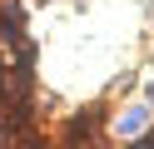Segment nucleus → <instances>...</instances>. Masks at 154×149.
I'll return each mask as SVG.
<instances>
[{
  "label": "nucleus",
  "mask_w": 154,
  "mask_h": 149,
  "mask_svg": "<svg viewBox=\"0 0 154 149\" xmlns=\"http://www.w3.org/2000/svg\"><path fill=\"white\" fill-rule=\"evenodd\" d=\"M100 124H104V104L80 109V114H70V119H65L60 144H65V149H90V144H94V134H100Z\"/></svg>",
  "instance_id": "nucleus-1"
},
{
  "label": "nucleus",
  "mask_w": 154,
  "mask_h": 149,
  "mask_svg": "<svg viewBox=\"0 0 154 149\" xmlns=\"http://www.w3.org/2000/svg\"><path fill=\"white\" fill-rule=\"evenodd\" d=\"M149 99H154V79H149Z\"/></svg>",
  "instance_id": "nucleus-5"
},
{
  "label": "nucleus",
  "mask_w": 154,
  "mask_h": 149,
  "mask_svg": "<svg viewBox=\"0 0 154 149\" xmlns=\"http://www.w3.org/2000/svg\"><path fill=\"white\" fill-rule=\"evenodd\" d=\"M10 149H50V139L30 124V129H20V134H10Z\"/></svg>",
  "instance_id": "nucleus-3"
},
{
  "label": "nucleus",
  "mask_w": 154,
  "mask_h": 149,
  "mask_svg": "<svg viewBox=\"0 0 154 149\" xmlns=\"http://www.w3.org/2000/svg\"><path fill=\"white\" fill-rule=\"evenodd\" d=\"M129 149H154V129H139V139H129Z\"/></svg>",
  "instance_id": "nucleus-4"
},
{
  "label": "nucleus",
  "mask_w": 154,
  "mask_h": 149,
  "mask_svg": "<svg viewBox=\"0 0 154 149\" xmlns=\"http://www.w3.org/2000/svg\"><path fill=\"white\" fill-rule=\"evenodd\" d=\"M139 129H149V109H144V104H129L119 114V134H139Z\"/></svg>",
  "instance_id": "nucleus-2"
}]
</instances>
